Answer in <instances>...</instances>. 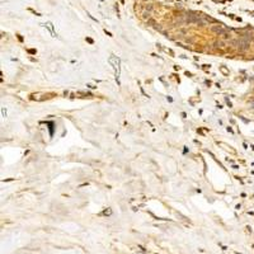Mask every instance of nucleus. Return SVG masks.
Masks as SVG:
<instances>
[{
    "mask_svg": "<svg viewBox=\"0 0 254 254\" xmlns=\"http://www.w3.org/2000/svg\"><path fill=\"white\" fill-rule=\"evenodd\" d=\"M108 62L112 65V67H113V70L116 72V79H118L119 70H121V66H119V62H121V61H119V59L117 56H111L109 60H108Z\"/></svg>",
    "mask_w": 254,
    "mask_h": 254,
    "instance_id": "1",
    "label": "nucleus"
}]
</instances>
